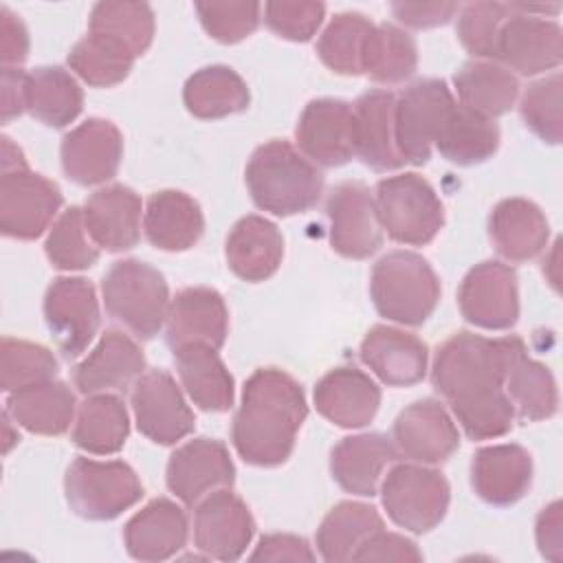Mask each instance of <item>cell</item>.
Instances as JSON below:
<instances>
[{"instance_id":"2","label":"cell","mask_w":563,"mask_h":563,"mask_svg":"<svg viewBox=\"0 0 563 563\" xmlns=\"http://www.w3.org/2000/svg\"><path fill=\"white\" fill-rule=\"evenodd\" d=\"M306 416L308 405L301 385L282 369L262 367L244 383L231 427L233 446L253 466L284 464Z\"/></svg>"},{"instance_id":"48","label":"cell","mask_w":563,"mask_h":563,"mask_svg":"<svg viewBox=\"0 0 563 563\" xmlns=\"http://www.w3.org/2000/svg\"><path fill=\"white\" fill-rule=\"evenodd\" d=\"M561 73L539 79L526 88L521 95L519 112L523 123L545 143H561L563 136V114H561Z\"/></svg>"},{"instance_id":"28","label":"cell","mask_w":563,"mask_h":563,"mask_svg":"<svg viewBox=\"0 0 563 563\" xmlns=\"http://www.w3.org/2000/svg\"><path fill=\"white\" fill-rule=\"evenodd\" d=\"M187 515L172 499L158 497L143 506L123 528V543L136 561H165L187 543Z\"/></svg>"},{"instance_id":"3","label":"cell","mask_w":563,"mask_h":563,"mask_svg":"<svg viewBox=\"0 0 563 563\" xmlns=\"http://www.w3.org/2000/svg\"><path fill=\"white\" fill-rule=\"evenodd\" d=\"M246 187L253 202L275 216L312 209L323 191V174L288 141L260 145L246 165Z\"/></svg>"},{"instance_id":"22","label":"cell","mask_w":563,"mask_h":563,"mask_svg":"<svg viewBox=\"0 0 563 563\" xmlns=\"http://www.w3.org/2000/svg\"><path fill=\"white\" fill-rule=\"evenodd\" d=\"M145 369L143 350L121 330H106L95 350L75 367V387L86 394L128 389Z\"/></svg>"},{"instance_id":"30","label":"cell","mask_w":563,"mask_h":563,"mask_svg":"<svg viewBox=\"0 0 563 563\" xmlns=\"http://www.w3.org/2000/svg\"><path fill=\"white\" fill-rule=\"evenodd\" d=\"M229 268L244 282H264L282 264L284 238L279 229L262 216L240 218L224 244Z\"/></svg>"},{"instance_id":"13","label":"cell","mask_w":563,"mask_h":563,"mask_svg":"<svg viewBox=\"0 0 563 563\" xmlns=\"http://www.w3.org/2000/svg\"><path fill=\"white\" fill-rule=\"evenodd\" d=\"M132 411L139 431L156 444H174L196 427L194 411L165 369H150L134 380Z\"/></svg>"},{"instance_id":"19","label":"cell","mask_w":563,"mask_h":563,"mask_svg":"<svg viewBox=\"0 0 563 563\" xmlns=\"http://www.w3.org/2000/svg\"><path fill=\"white\" fill-rule=\"evenodd\" d=\"M391 440L398 455L422 464L446 462L460 446L455 422L433 398H422L405 407L394 422Z\"/></svg>"},{"instance_id":"46","label":"cell","mask_w":563,"mask_h":563,"mask_svg":"<svg viewBox=\"0 0 563 563\" xmlns=\"http://www.w3.org/2000/svg\"><path fill=\"white\" fill-rule=\"evenodd\" d=\"M0 374L2 389L11 394L37 383L53 380L57 376V358L48 347L40 343L4 336L0 347Z\"/></svg>"},{"instance_id":"23","label":"cell","mask_w":563,"mask_h":563,"mask_svg":"<svg viewBox=\"0 0 563 563\" xmlns=\"http://www.w3.org/2000/svg\"><path fill=\"white\" fill-rule=\"evenodd\" d=\"M396 97L389 90H367L352 106L354 156L374 172H389L405 165L394 139Z\"/></svg>"},{"instance_id":"47","label":"cell","mask_w":563,"mask_h":563,"mask_svg":"<svg viewBox=\"0 0 563 563\" xmlns=\"http://www.w3.org/2000/svg\"><path fill=\"white\" fill-rule=\"evenodd\" d=\"M44 251L48 262L59 271H84L99 260V246L86 231L84 209L70 207L57 218Z\"/></svg>"},{"instance_id":"39","label":"cell","mask_w":563,"mask_h":563,"mask_svg":"<svg viewBox=\"0 0 563 563\" xmlns=\"http://www.w3.org/2000/svg\"><path fill=\"white\" fill-rule=\"evenodd\" d=\"M130 433V420L125 405L114 394L88 396L75 418L73 442L95 455L117 453Z\"/></svg>"},{"instance_id":"56","label":"cell","mask_w":563,"mask_h":563,"mask_svg":"<svg viewBox=\"0 0 563 563\" xmlns=\"http://www.w3.org/2000/svg\"><path fill=\"white\" fill-rule=\"evenodd\" d=\"M537 545L550 561L563 556V528H561V501H552L537 517Z\"/></svg>"},{"instance_id":"11","label":"cell","mask_w":563,"mask_h":563,"mask_svg":"<svg viewBox=\"0 0 563 563\" xmlns=\"http://www.w3.org/2000/svg\"><path fill=\"white\" fill-rule=\"evenodd\" d=\"M457 303L462 317L477 328H512L519 319L517 273L495 260L473 266L460 284Z\"/></svg>"},{"instance_id":"26","label":"cell","mask_w":563,"mask_h":563,"mask_svg":"<svg viewBox=\"0 0 563 563\" xmlns=\"http://www.w3.org/2000/svg\"><path fill=\"white\" fill-rule=\"evenodd\" d=\"M84 222L99 249L128 251L141 238V198L125 185L101 187L86 200Z\"/></svg>"},{"instance_id":"43","label":"cell","mask_w":563,"mask_h":563,"mask_svg":"<svg viewBox=\"0 0 563 563\" xmlns=\"http://www.w3.org/2000/svg\"><path fill=\"white\" fill-rule=\"evenodd\" d=\"M374 26L376 24L369 18L356 11L334 15L317 42L321 62L339 75H361L367 40Z\"/></svg>"},{"instance_id":"45","label":"cell","mask_w":563,"mask_h":563,"mask_svg":"<svg viewBox=\"0 0 563 563\" xmlns=\"http://www.w3.org/2000/svg\"><path fill=\"white\" fill-rule=\"evenodd\" d=\"M88 31L121 42L134 57L143 55L154 37V11L145 2H97Z\"/></svg>"},{"instance_id":"57","label":"cell","mask_w":563,"mask_h":563,"mask_svg":"<svg viewBox=\"0 0 563 563\" xmlns=\"http://www.w3.org/2000/svg\"><path fill=\"white\" fill-rule=\"evenodd\" d=\"M24 90H26V73L20 68H2V123H9L11 119L20 117L24 106Z\"/></svg>"},{"instance_id":"10","label":"cell","mask_w":563,"mask_h":563,"mask_svg":"<svg viewBox=\"0 0 563 563\" xmlns=\"http://www.w3.org/2000/svg\"><path fill=\"white\" fill-rule=\"evenodd\" d=\"M64 198L59 187L29 165L2 169L0 178V231L7 238L35 240L57 216Z\"/></svg>"},{"instance_id":"36","label":"cell","mask_w":563,"mask_h":563,"mask_svg":"<svg viewBox=\"0 0 563 563\" xmlns=\"http://www.w3.org/2000/svg\"><path fill=\"white\" fill-rule=\"evenodd\" d=\"M24 106L48 128L73 123L84 106V92L75 77L59 66H40L26 73Z\"/></svg>"},{"instance_id":"55","label":"cell","mask_w":563,"mask_h":563,"mask_svg":"<svg viewBox=\"0 0 563 563\" xmlns=\"http://www.w3.org/2000/svg\"><path fill=\"white\" fill-rule=\"evenodd\" d=\"M251 561H314V552L303 537L266 534L260 539Z\"/></svg>"},{"instance_id":"8","label":"cell","mask_w":563,"mask_h":563,"mask_svg":"<svg viewBox=\"0 0 563 563\" xmlns=\"http://www.w3.org/2000/svg\"><path fill=\"white\" fill-rule=\"evenodd\" d=\"M380 497L396 526L422 534L444 519L451 488L440 471L416 464H396L380 486Z\"/></svg>"},{"instance_id":"38","label":"cell","mask_w":563,"mask_h":563,"mask_svg":"<svg viewBox=\"0 0 563 563\" xmlns=\"http://www.w3.org/2000/svg\"><path fill=\"white\" fill-rule=\"evenodd\" d=\"M378 530H383V517L374 506L341 501L323 517L317 530L319 554L328 563L350 561L354 552Z\"/></svg>"},{"instance_id":"24","label":"cell","mask_w":563,"mask_h":563,"mask_svg":"<svg viewBox=\"0 0 563 563\" xmlns=\"http://www.w3.org/2000/svg\"><path fill=\"white\" fill-rule=\"evenodd\" d=\"M314 407L332 424L358 429L374 420L380 387L356 367H334L317 383Z\"/></svg>"},{"instance_id":"6","label":"cell","mask_w":563,"mask_h":563,"mask_svg":"<svg viewBox=\"0 0 563 563\" xmlns=\"http://www.w3.org/2000/svg\"><path fill=\"white\" fill-rule=\"evenodd\" d=\"M374 205L380 227L400 244H429L444 224L435 189L413 172L378 180Z\"/></svg>"},{"instance_id":"5","label":"cell","mask_w":563,"mask_h":563,"mask_svg":"<svg viewBox=\"0 0 563 563\" xmlns=\"http://www.w3.org/2000/svg\"><path fill=\"white\" fill-rule=\"evenodd\" d=\"M101 295L108 314L143 341L156 336L167 319V282L147 262H114L101 279Z\"/></svg>"},{"instance_id":"33","label":"cell","mask_w":563,"mask_h":563,"mask_svg":"<svg viewBox=\"0 0 563 563\" xmlns=\"http://www.w3.org/2000/svg\"><path fill=\"white\" fill-rule=\"evenodd\" d=\"M174 352L180 383L194 405L205 411H229L233 405V376L211 345L189 343Z\"/></svg>"},{"instance_id":"4","label":"cell","mask_w":563,"mask_h":563,"mask_svg":"<svg viewBox=\"0 0 563 563\" xmlns=\"http://www.w3.org/2000/svg\"><path fill=\"white\" fill-rule=\"evenodd\" d=\"M374 308L402 325H422L440 301V279L431 264L411 251L383 255L369 279Z\"/></svg>"},{"instance_id":"49","label":"cell","mask_w":563,"mask_h":563,"mask_svg":"<svg viewBox=\"0 0 563 563\" xmlns=\"http://www.w3.org/2000/svg\"><path fill=\"white\" fill-rule=\"evenodd\" d=\"M512 13V4L473 2L457 9V37L475 57H495L501 24Z\"/></svg>"},{"instance_id":"58","label":"cell","mask_w":563,"mask_h":563,"mask_svg":"<svg viewBox=\"0 0 563 563\" xmlns=\"http://www.w3.org/2000/svg\"><path fill=\"white\" fill-rule=\"evenodd\" d=\"M2 420H4V453H9L11 446L20 442V435L11 431V420H9V411H7V409H4V413H2Z\"/></svg>"},{"instance_id":"9","label":"cell","mask_w":563,"mask_h":563,"mask_svg":"<svg viewBox=\"0 0 563 563\" xmlns=\"http://www.w3.org/2000/svg\"><path fill=\"white\" fill-rule=\"evenodd\" d=\"M455 99L444 79H418L407 86L394 106V139L405 163L424 165L438 130Z\"/></svg>"},{"instance_id":"44","label":"cell","mask_w":563,"mask_h":563,"mask_svg":"<svg viewBox=\"0 0 563 563\" xmlns=\"http://www.w3.org/2000/svg\"><path fill=\"white\" fill-rule=\"evenodd\" d=\"M134 59L136 57L121 42L90 31L68 53L70 70L95 88H108L123 81L130 75Z\"/></svg>"},{"instance_id":"50","label":"cell","mask_w":563,"mask_h":563,"mask_svg":"<svg viewBox=\"0 0 563 563\" xmlns=\"http://www.w3.org/2000/svg\"><path fill=\"white\" fill-rule=\"evenodd\" d=\"M260 2H196L202 29L222 44L249 37L260 24Z\"/></svg>"},{"instance_id":"1","label":"cell","mask_w":563,"mask_h":563,"mask_svg":"<svg viewBox=\"0 0 563 563\" xmlns=\"http://www.w3.org/2000/svg\"><path fill=\"white\" fill-rule=\"evenodd\" d=\"M523 352L526 345L515 334L486 339L473 332H457L438 347L431 383L471 440L499 438L512 429L515 409L504 383Z\"/></svg>"},{"instance_id":"37","label":"cell","mask_w":563,"mask_h":563,"mask_svg":"<svg viewBox=\"0 0 563 563\" xmlns=\"http://www.w3.org/2000/svg\"><path fill=\"white\" fill-rule=\"evenodd\" d=\"M183 101L198 119H222L246 110L251 95L246 81L233 68L213 64L196 70L185 81Z\"/></svg>"},{"instance_id":"18","label":"cell","mask_w":563,"mask_h":563,"mask_svg":"<svg viewBox=\"0 0 563 563\" xmlns=\"http://www.w3.org/2000/svg\"><path fill=\"white\" fill-rule=\"evenodd\" d=\"M62 167L77 185H99L110 180L123 156L119 128L99 117H90L62 139Z\"/></svg>"},{"instance_id":"53","label":"cell","mask_w":563,"mask_h":563,"mask_svg":"<svg viewBox=\"0 0 563 563\" xmlns=\"http://www.w3.org/2000/svg\"><path fill=\"white\" fill-rule=\"evenodd\" d=\"M29 31L24 22L9 9L0 7V59L2 68L20 66L29 57Z\"/></svg>"},{"instance_id":"27","label":"cell","mask_w":563,"mask_h":563,"mask_svg":"<svg viewBox=\"0 0 563 563\" xmlns=\"http://www.w3.org/2000/svg\"><path fill=\"white\" fill-rule=\"evenodd\" d=\"M361 361L389 387H409L424 378L429 352L422 339L389 325H374L361 343Z\"/></svg>"},{"instance_id":"42","label":"cell","mask_w":563,"mask_h":563,"mask_svg":"<svg viewBox=\"0 0 563 563\" xmlns=\"http://www.w3.org/2000/svg\"><path fill=\"white\" fill-rule=\"evenodd\" d=\"M418 68L413 37L396 24H376L365 48L363 73L378 84H400Z\"/></svg>"},{"instance_id":"20","label":"cell","mask_w":563,"mask_h":563,"mask_svg":"<svg viewBox=\"0 0 563 563\" xmlns=\"http://www.w3.org/2000/svg\"><path fill=\"white\" fill-rule=\"evenodd\" d=\"M301 154L321 167H341L354 156L352 106L341 99H312L295 130Z\"/></svg>"},{"instance_id":"29","label":"cell","mask_w":563,"mask_h":563,"mask_svg":"<svg viewBox=\"0 0 563 563\" xmlns=\"http://www.w3.org/2000/svg\"><path fill=\"white\" fill-rule=\"evenodd\" d=\"M398 457L394 440L385 433H361L343 438L330 453L334 482L352 495H376L378 479L387 464Z\"/></svg>"},{"instance_id":"12","label":"cell","mask_w":563,"mask_h":563,"mask_svg":"<svg viewBox=\"0 0 563 563\" xmlns=\"http://www.w3.org/2000/svg\"><path fill=\"white\" fill-rule=\"evenodd\" d=\"M46 325L66 358L79 356L99 330L95 286L84 277H57L44 295Z\"/></svg>"},{"instance_id":"17","label":"cell","mask_w":563,"mask_h":563,"mask_svg":"<svg viewBox=\"0 0 563 563\" xmlns=\"http://www.w3.org/2000/svg\"><path fill=\"white\" fill-rule=\"evenodd\" d=\"M495 57L526 77L556 68L563 59L561 26L552 20L521 13L512 4V13L497 35Z\"/></svg>"},{"instance_id":"51","label":"cell","mask_w":563,"mask_h":563,"mask_svg":"<svg viewBox=\"0 0 563 563\" xmlns=\"http://www.w3.org/2000/svg\"><path fill=\"white\" fill-rule=\"evenodd\" d=\"M325 15L323 2H266L264 22L273 33L292 42H308Z\"/></svg>"},{"instance_id":"35","label":"cell","mask_w":563,"mask_h":563,"mask_svg":"<svg viewBox=\"0 0 563 563\" xmlns=\"http://www.w3.org/2000/svg\"><path fill=\"white\" fill-rule=\"evenodd\" d=\"M438 152L455 165H477L488 161L499 147V128L493 119L453 103L433 141Z\"/></svg>"},{"instance_id":"21","label":"cell","mask_w":563,"mask_h":563,"mask_svg":"<svg viewBox=\"0 0 563 563\" xmlns=\"http://www.w3.org/2000/svg\"><path fill=\"white\" fill-rule=\"evenodd\" d=\"M165 323V336L172 350L189 343H205L220 350L229 332V310L218 290L191 286L176 292L169 301Z\"/></svg>"},{"instance_id":"32","label":"cell","mask_w":563,"mask_h":563,"mask_svg":"<svg viewBox=\"0 0 563 563\" xmlns=\"http://www.w3.org/2000/svg\"><path fill=\"white\" fill-rule=\"evenodd\" d=\"M143 229L152 246L161 251H187L200 240L205 218L191 196L178 189H163L150 196Z\"/></svg>"},{"instance_id":"40","label":"cell","mask_w":563,"mask_h":563,"mask_svg":"<svg viewBox=\"0 0 563 563\" xmlns=\"http://www.w3.org/2000/svg\"><path fill=\"white\" fill-rule=\"evenodd\" d=\"M453 84L462 106L488 119L508 112L519 95L517 77L493 62L473 59L462 64L453 75Z\"/></svg>"},{"instance_id":"14","label":"cell","mask_w":563,"mask_h":563,"mask_svg":"<svg viewBox=\"0 0 563 563\" xmlns=\"http://www.w3.org/2000/svg\"><path fill=\"white\" fill-rule=\"evenodd\" d=\"M255 534L249 506L229 488L205 495L194 510V543L218 561H235L244 554Z\"/></svg>"},{"instance_id":"15","label":"cell","mask_w":563,"mask_h":563,"mask_svg":"<svg viewBox=\"0 0 563 563\" xmlns=\"http://www.w3.org/2000/svg\"><path fill=\"white\" fill-rule=\"evenodd\" d=\"M330 220L332 249L350 260H365L383 244V227L376 216V205L363 183H339L325 202Z\"/></svg>"},{"instance_id":"25","label":"cell","mask_w":563,"mask_h":563,"mask_svg":"<svg viewBox=\"0 0 563 563\" xmlns=\"http://www.w3.org/2000/svg\"><path fill=\"white\" fill-rule=\"evenodd\" d=\"M471 484L493 506L517 504L532 484V457L519 444H493L473 455Z\"/></svg>"},{"instance_id":"31","label":"cell","mask_w":563,"mask_h":563,"mask_svg":"<svg viewBox=\"0 0 563 563\" xmlns=\"http://www.w3.org/2000/svg\"><path fill=\"white\" fill-rule=\"evenodd\" d=\"M488 233L499 255L510 262H526L543 253L550 238V224L534 202L526 198H506L490 211Z\"/></svg>"},{"instance_id":"52","label":"cell","mask_w":563,"mask_h":563,"mask_svg":"<svg viewBox=\"0 0 563 563\" xmlns=\"http://www.w3.org/2000/svg\"><path fill=\"white\" fill-rule=\"evenodd\" d=\"M352 561H413V563H418V561H422V552L418 550V545L411 539H407L402 534L378 530L354 552Z\"/></svg>"},{"instance_id":"34","label":"cell","mask_w":563,"mask_h":563,"mask_svg":"<svg viewBox=\"0 0 563 563\" xmlns=\"http://www.w3.org/2000/svg\"><path fill=\"white\" fill-rule=\"evenodd\" d=\"M9 416L31 433L59 435L75 418V394L62 380L37 383L7 398Z\"/></svg>"},{"instance_id":"54","label":"cell","mask_w":563,"mask_h":563,"mask_svg":"<svg viewBox=\"0 0 563 563\" xmlns=\"http://www.w3.org/2000/svg\"><path fill=\"white\" fill-rule=\"evenodd\" d=\"M460 7L455 2H394V15L411 29H431L446 24Z\"/></svg>"},{"instance_id":"7","label":"cell","mask_w":563,"mask_h":563,"mask_svg":"<svg viewBox=\"0 0 563 563\" xmlns=\"http://www.w3.org/2000/svg\"><path fill=\"white\" fill-rule=\"evenodd\" d=\"M68 506L84 519L110 521L143 497V484L121 460L75 457L64 477Z\"/></svg>"},{"instance_id":"41","label":"cell","mask_w":563,"mask_h":563,"mask_svg":"<svg viewBox=\"0 0 563 563\" xmlns=\"http://www.w3.org/2000/svg\"><path fill=\"white\" fill-rule=\"evenodd\" d=\"M506 394L512 402L515 416L528 422L545 420L556 413L559 407V391L552 372L532 361L528 352L519 354L506 374Z\"/></svg>"},{"instance_id":"16","label":"cell","mask_w":563,"mask_h":563,"mask_svg":"<svg viewBox=\"0 0 563 563\" xmlns=\"http://www.w3.org/2000/svg\"><path fill=\"white\" fill-rule=\"evenodd\" d=\"M167 488L185 504L196 506L218 488H231L235 466L220 440L194 438L178 446L167 462Z\"/></svg>"}]
</instances>
